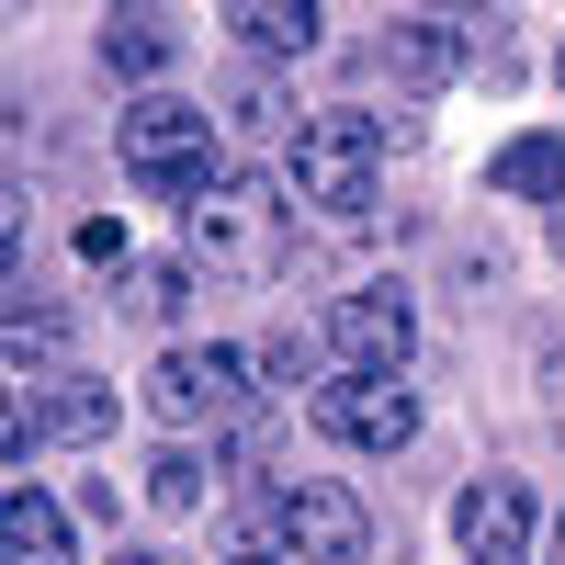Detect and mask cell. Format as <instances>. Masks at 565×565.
Listing matches in <instances>:
<instances>
[{
  "label": "cell",
  "instance_id": "1",
  "mask_svg": "<svg viewBox=\"0 0 565 565\" xmlns=\"http://www.w3.org/2000/svg\"><path fill=\"white\" fill-rule=\"evenodd\" d=\"M181 260L193 271H215V282H271L282 260H295V204H282V181H260V170H226L204 204H181Z\"/></svg>",
  "mask_w": 565,
  "mask_h": 565
},
{
  "label": "cell",
  "instance_id": "2",
  "mask_svg": "<svg viewBox=\"0 0 565 565\" xmlns=\"http://www.w3.org/2000/svg\"><path fill=\"white\" fill-rule=\"evenodd\" d=\"M114 148H125V170L136 181H159L170 204H204L215 193V114L204 103H181V90H136V103L114 114Z\"/></svg>",
  "mask_w": 565,
  "mask_h": 565
},
{
  "label": "cell",
  "instance_id": "3",
  "mask_svg": "<svg viewBox=\"0 0 565 565\" xmlns=\"http://www.w3.org/2000/svg\"><path fill=\"white\" fill-rule=\"evenodd\" d=\"M385 114H306V136H295V204H317V215H373V193H385Z\"/></svg>",
  "mask_w": 565,
  "mask_h": 565
},
{
  "label": "cell",
  "instance_id": "4",
  "mask_svg": "<svg viewBox=\"0 0 565 565\" xmlns=\"http://www.w3.org/2000/svg\"><path fill=\"white\" fill-rule=\"evenodd\" d=\"M249 351H226V340H170L159 373H148V418H170V430H226V418H249Z\"/></svg>",
  "mask_w": 565,
  "mask_h": 565
},
{
  "label": "cell",
  "instance_id": "5",
  "mask_svg": "<svg viewBox=\"0 0 565 565\" xmlns=\"http://www.w3.org/2000/svg\"><path fill=\"white\" fill-rule=\"evenodd\" d=\"M271 543L282 554H306V565H362L373 554V521H362V498L351 487H328V476H295V487H271Z\"/></svg>",
  "mask_w": 565,
  "mask_h": 565
},
{
  "label": "cell",
  "instance_id": "6",
  "mask_svg": "<svg viewBox=\"0 0 565 565\" xmlns=\"http://www.w3.org/2000/svg\"><path fill=\"white\" fill-rule=\"evenodd\" d=\"M306 418H317L328 441H351V452H407V441H418V396H407V373H328Z\"/></svg>",
  "mask_w": 565,
  "mask_h": 565
},
{
  "label": "cell",
  "instance_id": "7",
  "mask_svg": "<svg viewBox=\"0 0 565 565\" xmlns=\"http://www.w3.org/2000/svg\"><path fill=\"white\" fill-rule=\"evenodd\" d=\"M407 351H418V317L396 282H362V295L328 306V362L340 373H407Z\"/></svg>",
  "mask_w": 565,
  "mask_h": 565
},
{
  "label": "cell",
  "instance_id": "8",
  "mask_svg": "<svg viewBox=\"0 0 565 565\" xmlns=\"http://www.w3.org/2000/svg\"><path fill=\"white\" fill-rule=\"evenodd\" d=\"M452 543H463V565H532V487L521 476H476L452 498Z\"/></svg>",
  "mask_w": 565,
  "mask_h": 565
},
{
  "label": "cell",
  "instance_id": "9",
  "mask_svg": "<svg viewBox=\"0 0 565 565\" xmlns=\"http://www.w3.org/2000/svg\"><path fill=\"white\" fill-rule=\"evenodd\" d=\"M463 57H476V34H452V23H385L373 34V68L407 79V90H441Z\"/></svg>",
  "mask_w": 565,
  "mask_h": 565
},
{
  "label": "cell",
  "instance_id": "10",
  "mask_svg": "<svg viewBox=\"0 0 565 565\" xmlns=\"http://www.w3.org/2000/svg\"><path fill=\"white\" fill-rule=\"evenodd\" d=\"M34 418H45V441H103L114 418H125V396L103 385V373H45V385H34Z\"/></svg>",
  "mask_w": 565,
  "mask_h": 565
},
{
  "label": "cell",
  "instance_id": "11",
  "mask_svg": "<svg viewBox=\"0 0 565 565\" xmlns=\"http://www.w3.org/2000/svg\"><path fill=\"white\" fill-rule=\"evenodd\" d=\"M487 193H498V204H543V215H554V204H565V136H543V125H532V136H509L498 170H487Z\"/></svg>",
  "mask_w": 565,
  "mask_h": 565
},
{
  "label": "cell",
  "instance_id": "12",
  "mask_svg": "<svg viewBox=\"0 0 565 565\" xmlns=\"http://www.w3.org/2000/svg\"><path fill=\"white\" fill-rule=\"evenodd\" d=\"M0 554H12V565H79L68 554V509L34 498V487H12V498H0Z\"/></svg>",
  "mask_w": 565,
  "mask_h": 565
},
{
  "label": "cell",
  "instance_id": "13",
  "mask_svg": "<svg viewBox=\"0 0 565 565\" xmlns=\"http://www.w3.org/2000/svg\"><path fill=\"white\" fill-rule=\"evenodd\" d=\"M226 34H238L249 57H306V45H317V0H238Z\"/></svg>",
  "mask_w": 565,
  "mask_h": 565
},
{
  "label": "cell",
  "instance_id": "14",
  "mask_svg": "<svg viewBox=\"0 0 565 565\" xmlns=\"http://www.w3.org/2000/svg\"><path fill=\"white\" fill-rule=\"evenodd\" d=\"M204 476H215V463H204L193 441H170V452H148V476H136V487H148L159 521H193V509H204Z\"/></svg>",
  "mask_w": 565,
  "mask_h": 565
},
{
  "label": "cell",
  "instance_id": "15",
  "mask_svg": "<svg viewBox=\"0 0 565 565\" xmlns=\"http://www.w3.org/2000/svg\"><path fill=\"white\" fill-rule=\"evenodd\" d=\"M90 57H103V79H159V68H170V34H159L148 12H114Z\"/></svg>",
  "mask_w": 565,
  "mask_h": 565
},
{
  "label": "cell",
  "instance_id": "16",
  "mask_svg": "<svg viewBox=\"0 0 565 565\" xmlns=\"http://www.w3.org/2000/svg\"><path fill=\"white\" fill-rule=\"evenodd\" d=\"M125 306L148 317V328H170L181 306H193V260H136V271H125Z\"/></svg>",
  "mask_w": 565,
  "mask_h": 565
},
{
  "label": "cell",
  "instance_id": "17",
  "mask_svg": "<svg viewBox=\"0 0 565 565\" xmlns=\"http://www.w3.org/2000/svg\"><path fill=\"white\" fill-rule=\"evenodd\" d=\"M249 362L271 373V385H306V373L328 385V373H340V362H328V328H271V340H260Z\"/></svg>",
  "mask_w": 565,
  "mask_h": 565
},
{
  "label": "cell",
  "instance_id": "18",
  "mask_svg": "<svg viewBox=\"0 0 565 565\" xmlns=\"http://www.w3.org/2000/svg\"><path fill=\"white\" fill-rule=\"evenodd\" d=\"M282 114H295V103H282V79H260V68H249L238 90H226V125H238L249 148H260V136H282Z\"/></svg>",
  "mask_w": 565,
  "mask_h": 565
},
{
  "label": "cell",
  "instance_id": "19",
  "mask_svg": "<svg viewBox=\"0 0 565 565\" xmlns=\"http://www.w3.org/2000/svg\"><path fill=\"white\" fill-rule=\"evenodd\" d=\"M57 351H68V317L34 306V295H12V362L34 373V362H57Z\"/></svg>",
  "mask_w": 565,
  "mask_h": 565
},
{
  "label": "cell",
  "instance_id": "20",
  "mask_svg": "<svg viewBox=\"0 0 565 565\" xmlns=\"http://www.w3.org/2000/svg\"><path fill=\"white\" fill-rule=\"evenodd\" d=\"M543 418H554V430H565V351L543 362Z\"/></svg>",
  "mask_w": 565,
  "mask_h": 565
},
{
  "label": "cell",
  "instance_id": "21",
  "mask_svg": "<svg viewBox=\"0 0 565 565\" xmlns=\"http://www.w3.org/2000/svg\"><path fill=\"white\" fill-rule=\"evenodd\" d=\"M114 565H181V554H159V543H125V554H114Z\"/></svg>",
  "mask_w": 565,
  "mask_h": 565
},
{
  "label": "cell",
  "instance_id": "22",
  "mask_svg": "<svg viewBox=\"0 0 565 565\" xmlns=\"http://www.w3.org/2000/svg\"><path fill=\"white\" fill-rule=\"evenodd\" d=\"M543 238H554V260H565V204H554V215H543Z\"/></svg>",
  "mask_w": 565,
  "mask_h": 565
},
{
  "label": "cell",
  "instance_id": "23",
  "mask_svg": "<svg viewBox=\"0 0 565 565\" xmlns=\"http://www.w3.org/2000/svg\"><path fill=\"white\" fill-rule=\"evenodd\" d=\"M226 565H282V554H260V543H249V554H226Z\"/></svg>",
  "mask_w": 565,
  "mask_h": 565
},
{
  "label": "cell",
  "instance_id": "24",
  "mask_svg": "<svg viewBox=\"0 0 565 565\" xmlns=\"http://www.w3.org/2000/svg\"><path fill=\"white\" fill-rule=\"evenodd\" d=\"M543 565H565V521H554V543H543Z\"/></svg>",
  "mask_w": 565,
  "mask_h": 565
},
{
  "label": "cell",
  "instance_id": "25",
  "mask_svg": "<svg viewBox=\"0 0 565 565\" xmlns=\"http://www.w3.org/2000/svg\"><path fill=\"white\" fill-rule=\"evenodd\" d=\"M554 79H565V57H554Z\"/></svg>",
  "mask_w": 565,
  "mask_h": 565
}]
</instances>
